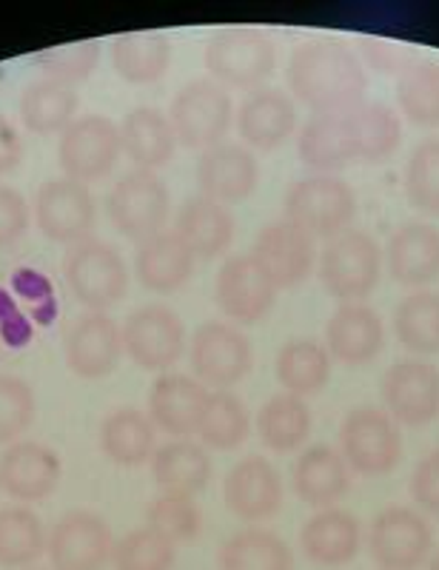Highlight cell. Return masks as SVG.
<instances>
[{"instance_id":"cell-1","label":"cell","mask_w":439,"mask_h":570,"mask_svg":"<svg viewBox=\"0 0 439 570\" xmlns=\"http://www.w3.org/2000/svg\"><path fill=\"white\" fill-rule=\"evenodd\" d=\"M289 89L314 115H345L369 89L360 58L343 40H309L289 60Z\"/></svg>"},{"instance_id":"cell-2","label":"cell","mask_w":439,"mask_h":570,"mask_svg":"<svg viewBox=\"0 0 439 570\" xmlns=\"http://www.w3.org/2000/svg\"><path fill=\"white\" fill-rule=\"evenodd\" d=\"M316 274L325 294L340 303H362L380 285L382 252L362 228H345L325 243L316 257Z\"/></svg>"},{"instance_id":"cell-3","label":"cell","mask_w":439,"mask_h":570,"mask_svg":"<svg viewBox=\"0 0 439 570\" xmlns=\"http://www.w3.org/2000/svg\"><path fill=\"white\" fill-rule=\"evenodd\" d=\"M340 454L357 476H388L402 460V434L386 409L360 405L340 425Z\"/></svg>"},{"instance_id":"cell-4","label":"cell","mask_w":439,"mask_h":570,"mask_svg":"<svg viewBox=\"0 0 439 570\" xmlns=\"http://www.w3.org/2000/svg\"><path fill=\"white\" fill-rule=\"evenodd\" d=\"M274 66H277V49L263 29H220L206 46V69L220 86L257 91L265 78H272Z\"/></svg>"},{"instance_id":"cell-5","label":"cell","mask_w":439,"mask_h":570,"mask_svg":"<svg viewBox=\"0 0 439 570\" xmlns=\"http://www.w3.org/2000/svg\"><path fill=\"white\" fill-rule=\"evenodd\" d=\"M285 220L311 237H336L357 217L354 188L336 175H311L285 191Z\"/></svg>"},{"instance_id":"cell-6","label":"cell","mask_w":439,"mask_h":570,"mask_svg":"<svg viewBox=\"0 0 439 570\" xmlns=\"http://www.w3.org/2000/svg\"><path fill=\"white\" fill-rule=\"evenodd\" d=\"M64 277L78 303L91 312H106L129 292V268L109 243L89 237L71 246L64 257Z\"/></svg>"},{"instance_id":"cell-7","label":"cell","mask_w":439,"mask_h":570,"mask_svg":"<svg viewBox=\"0 0 439 570\" xmlns=\"http://www.w3.org/2000/svg\"><path fill=\"white\" fill-rule=\"evenodd\" d=\"M232 95L214 80H188L172 100L168 124L186 149H212L232 129Z\"/></svg>"},{"instance_id":"cell-8","label":"cell","mask_w":439,"mask_h":570,"mask_svg":"<svg viewBox=\"0 0 439 570\" xmlns=\"http://www.w3.org/2000/svg\"><path fill=\"white\" fill-rule=\"evenodd\" d=\"M120 155H124L120 126H115L104 115L78 117L60 135L58 163L66 180L84 183V186L104 180L106 175H111Z\"/></svg>"},{"instance_id":"cell-9","label":"cell","mask_w":439,"mask_h":570,"mask_svg":"<svg viewBox=\"0 0 439 570\" xmlns=\"http://www.w3.org/2000/svg\"><path fill=\"white\" fill-rule=\"evenodd\" d=\"M106 208H109V220L117 232L129 240L146 243L155 234L166 232L172 200H168L166 183L155 171L137 169L117 180Z\"/></svg>"},{"instance_id":"cell-10","label":"cell","mask_w":439,"mask_h":570,"mask_svg":"<svg viewBox=\"0 0 439 570\" xmlns=\"http://www.w3.org/2000/svg\"><path fill=\"white\" fill-rule=\"evenodd\" d=\"M188 363H192L197 383H203L206 389L226 391L232 385L243 383L248 371H252V343L234 325L212 320V323L194 331Z\"/></svg>"},{"instance_id":"cell-11","label":"cell","mask_w":439,"mask_h":570,"mask_svg":"<svg viewBox=\"0 0 439 570\" xmlns=\"http://www.w3.org/2000/svg\"><path fill=\"white\" fill-rule=\"evenodd\" d=\"M433 548V531L411 508L391 505L371 522L369 553L382 570H417Z\"/></svg>"},{"instance_id":"cell-12","label":"cell","mask_w":439,"mask_h":570,"mask_svg":"<svg viewBox=\"0 0 439 570\" xmlns=\"http://www.w3.org/2000/svg\"><path fill=\"white\" fill-rule=\"evenodd\" d=\"M35 220L46 240L58 246H78L89 240L97 223V206L89 186L75 180H49L35 197Z\"/></svg>"},{"instance_id":"cell-13","label":"cell","mask_w":439,"mask_h":570,"mask_svg":"<svg viewBox=\"0 0 439 570\" xmlns=\"http://www.w3.org/2000/svg\"><path fill=\"white\" fill-rule=\"evenodd\" d=\"M52 570H104L115 553V537L104 517L91 511H69L55 522L46 539Z\"/></svg>"},{"instance_id":"cell-14","label":"cell","mask_w":439,"mask_h":570,"mask_svg":"<svg viewBox=\"0 0 439 570\" xmlns=\"http://www.w3.org/2000/svg\"><path fill=\"white\" fill-rule=\"evenodd\" d=\"M124 351L146 371H166L186 351V325L166 305H140L124 323Z\"/></svg>"},{"instance_id":"cell-15","label":"cell","mask_w":439,"mask_h":570,"mask_svg":"<svg viewBox=\"0 0 439 570\" xmlns=\"http://www.w3.org/2000/svg\"><path fill=\"white\" fill-rule=\"evenodd\" d=\"M382 402L397 425H431L439 416V368L428 360H400L382 376Z\"/></svg>"},{"instance_id":"cell-16","label":"cell","mask_w":439,"mask_h":570,"mask_svg":"<svg viewBox=\"0 0 439 570\" xmlns=\"http://www.w3.org/2000/svg\"><path fill=\"white\" fill-rule=\"evenodd\" d=\"M214 299L220 312L234 323L252 325L269 317L277 299V285L252 254H234L220 266L214 279Z\"/></svg>"},{"instance_id":"cell-17","label":"cell","mask_w":439,"mask_h":570,"mask_svg":"<svg viewBox=\"0 0 439 570\" xmlns=\"http://www.w3.org/2000/svg\"><path fill=\"white\" fill-rule=\"evenodd\" d=\"M252 257L272 277L277 292L280 288H297L316 268V243L309 232L283 217V220L260 228Z\"/></svg>"},{"instance_id":"cell-18","label":"cell","mask_w":439,"mask_h":570,"mask_svg":"<svg viewBox=\"0 0 439 570\" xmlns=\"http://www.w3.org/2000/svg\"><path fill=\"white\" fill-rule=\"evenodd\" d=\"M260 166L252 149L240 146V142H217L212 149L201 151L197 160V186L203 197L220 203V206H232L243 203L257 191Z\"/></svg>"},{"instance_id":"cell-19","label":"cell","mask_w":439,"mask_h":570,"mask_svg":"<svg viewBox=\"0 0 439 570\" xmlns=\"http://www.w3.org/2000/svg\"><path fill=\"white\" fill-rule=\"evenodd\" d=\"M226 508L243 522H263L277 517L283 505V480L265 456L240 460L223 482Z\"/></svg>"},{"instance_id":"cell-20","label":"cell","mask_w":439,"mask_h":570,"mask_svg":"<svg viewBox=\"0 0 439 570\" xmlns=\"http://www.w3.org/2000/svg\"><path fill=\"white\" fill-rule=\"evenodd\" d=\"M124 354V331L109 314H84L66 337V363L80 380H104Z\"/></svg>"},{"instance_id":"cell-21","label":"cell","mask_w":439,"mask_h":570,"mask_svg":"<svg viewBox=\"0 0 439 570\" xmlns=\"http://www.w3.org/2000/svg\"><path fill=\"white\" fill-rule=\"evenodd\" d=\"M64 476V462L40 442H14L0 456V491L20 502L52 497Z\"/></svg>"},{"instance_id":"cell-22","label":"cell","mask_w":439,"mask_h":570,"mask_svg":"<svg viewBox=\"0 0 439 570\" xmlns=\"http://www.w3.org/2000/svg\"><path fill=\"white\" fill-rule=\"evenodd\" d=\"M212 391L194 376L163 374L149 391V420L168 436L197 434Z\"/></svg>"},{"instance_id":"cell-23","label":"cell","mask_w":439,"mask_h":570,"mask_svg":"<svg viewBox=\"0 0 439 570\" xmlns=\"http://www.w3.org/2000/svg\"><path fill=\"white\" fill-rule=\"evenodd\" d=\"M386 345V328L365 303H343L325 325V348L343 365H369Z\"/></svg>"},{"instance_id":"cell-24","label":"cell","mask_w":439,"mask_h":570,"mask_svg":"<svg viewBox=\"0 0 439 570\" xmlns=\"http://www.w3.org/2000/svg\"><path fill=\"white\" fill-rule=\"evenodd\" d=\"M386 263L391 277L422 292L439 277V228L431 223H406L388 240Z\"/></svg>"},{"instance_id":"cell-25","label":"cell","mask_w":439,"mask_h":570,"mask_svg":"<svg viewBox=\"0 0 439 570\" xmlns=\"http://www.w3.org/2000/svg\"><path fill=\"white\" fill-rule=\"evenodd\" d=\"M297 126L294 100L280 89L252 91L237 109V131L257 151L280 149Z\"/></svg>"},{"instance_id":"cell-26","label":"cell","mask_w":439,"mask_h":570,"mask_svg":"<svg viewBox=\"0 0 439 570\" xmlns=\"http://www.w3.org/2000/svg\"><path fill=\"white\" fill-rule=\"evenodd\" d=\"M305 559L320 568H343L354 562L362 548V528L357 517L340 508H323L300 531Z\"/></svg>"},{"instance_id":"cell-27","label":"cell","mask_w":439,"mask_h":570,"mask_svg":"<svg viewBox=\"0 0 439 570\" xmlns=\"http://www.w3.org/2000/svg\"><path fill=\"white\" fill-rule=\"evenodd\" d=\"M291 488L311 508H334L351 491V471L331 445L305 448L291 471Z\"/></svg>"},{"instance_id":"cell-28","label":"cell","mask_w":439,"mask_h":570,"mask_svg":"<svg viewBox=\"0 0 439 570\" xmlns=\"http://www.w3.org/2000/svg\"><path fill=\"white\" fill-rule=\"evenodd\" d=\"M194 263H197V257L181 240V234L160 232L146 243H140L135 257V272L146 292L175 294L192 279Z\"/></svg>"},{"instance_id":"cell-29","label":"cell","mask_w":439,"mask_h":570,"mask_svg":"<svg viewBox=\"0 0 439 570\" xmlns=\"http://www.w3.org/2000/svg\"><path fill=\"white\" fill-rule=\"evenodd\" d=\"M152 476L163 493L197 497L212 480V456L192 440H172L157 445L152 456Z\"/></svg>"},{"instance_id":"cell-30","label":"cell","mask_w":439,"mask_h":570,"mask_svg":"<svg viewBox=\"0 0 439 570\" xmlns=\"http://www.w3.org/2000/svg\"><path fill=\"white\" fill-rule=\"evenodd\" d=\"M120 146L137 169L155 171L175 157L177 137L168 117L152 106L131 109L120 124Z\"/></svg>"},{"instance_id":"cell-31","label":"cell","mask_w":439,"mask_h":570,"mask_svg":"<svg viewBox=\"0 0 439 570\" xmlns=\"http://www.w3.org/2000/svg\"><path fill=\"white\" fill-rule=\"evenodd\" d=\"M175 232L194 252V257H220L234 240V217L226 206L197 195L177 212Z\"/></svg>"},{"instance_id":"cell-32","label":"cell","mask_w":439,"mask_h":570,"mask_svg":"<svg viewBox=\"0 0 439 570\" xmlns=\"http://www.w3.org/2000/svg\"><path fill=\"white\" fill-rule=\"evenodd\" d=\"M345 129H349L354 160L382 163L394 157L402 142V120L386 104H360L345 111Z\"/></svg>"},{"instance_id":"cell-33","label":"cell","mask_w":439,"mask_h":570,"mask_svg":"<svg viewBox=\"0 0 439 570\" xmlns=\"http://www.w3.org/2000/svg\"><path fill=\"white\" fill-rule=\"evenodd\" d=\"M311 428H314V414H311L309 402L297 394H285V391L274 394L257 411V434L274 454L300 451L309 442Z\"/></svg>"},{"instance_id":"cell-34","label":"cell","mask_w":439,"mask_h":570,"mask_svg":"<svg viewBox=\"0 0 439 570\" xmlns=\"http://www.w3.org/2000/svg\"><path fill=\"white\" fill-rule=\"evenodd\" d=\"M100 451L120 468L149 462L157 451L155 422L137 409L115 411L100 425Z\"/></svg>"},{"instance_id":"cell-35","label":"cell","mask_w":439,"mask_h":570,"mask_svg":"<svg viewBox=\"0 0 439 570\" xmlns=\"http://www.w3.org/2000/svg\"><path fill=\"white\" fill-rule=\"evenodd\" d=\"M172 63V43L163 32H126L111 43V66L126 83L152 86Z\"/></svg>"},{"instance_id":"cell-36","label":"cell","mask_w":439,"mask_h":570,"mask_svg":"<svg viewBox=\"0 0 439 570\" xmlns=\"http://www.w3.org/2000/svg\"><path fill=\"white\" fill-rule=\"evenodd\" d=\"M78 91L58 80H35L20 98V120L32 135H64L75 124Z\"/></svg>"},{"instance_id":"cell-37","label":"cell","mask_w":439,"mask_h":570,"mask_svg":"<svg viewBox=\"0 0 439 570\" xmlns=\"http://www.w3.org/2000/svg\"><path fill=\"white\" fill-rule=\"evenodd\" d=\"M220 570H294V553L289 544L272 531L248 528L237 531L220 544Z\"/></svg>"},{"instance_id":"cell-38","label":"cell","mask_w":439,"mask_h":570,"mask_svg":"<svg viewBox=\"0 0 439 570\" xmlns=\"http://www.w3.org/2000/svg\"><path fill=\"white\" fill-rule=\"evenodd\" d=\"M274 371H277V383L283 385L285 394H316L331 380V354L316 340H291L280 348Z\"/></svg>"},{"instance_id":"cell-39","label":"cell","mask_w":439,"mask_h":570,"mask_svg":"<svg viewBox=\"0 0 439 570\" xmlns=\"http://www.w3.org/2000/svg\"><path fill=\"white\" fill-rule=\"evenodd\" d=\"M300 160L314 171H336L354 160L345 115H316L303 126L297 140Z\"/></svg>"},{"instance_id":"cell-40","label":"cell","mask_w":439,"mask_h":570,"mask_svg":"<svg viewBox=\"0 0 439 570\" xmlns=\"http://www.w3.org/2000/svg\"><path fill=\"white\" fill-rule=\"evenodd\" d=\"M43 522L29 508H0V568H29L46 551Z\"/></svg>"},{"instance_id":"cell-41","label":"cell","mask_w":439,"mask_h":570,"mask_svg":"<svg viewBox=\"0 0 439 570\" xmlns=\"http://www.w3.org/2000/svg\"><path fill=\"white\" fill-rule=\"evenodd\" d=\"M394 334L411 354H439V292H413L397 305Z\"/></svg>"},{"instance_id":"cell-42","label":"cell","mask_w":439,"mask_h":570,"mask_svg":"<svg viewBox=\"0 0 439 570\" xmlns=\"http://www.w3.org/2000/svg\"><path fill=\"white\" fill-rule=\"evenodd\" d=\"M248 431H252V420L243 400L232 391H214L197 428L203 445L214 451H237L248 440Z\"/></svg>"},{"instance_id":"cell-43","label":"cell","mask_w":439,"mask_h":570,"mask_svg":"<svg viewBox=\"0 0 439 570\" xmlns=\"http://www.w3.org/2000/svg\"><path fill=\"white\" fill-rule=\"evenodd\" d=\"M397 106L408 124L439 129V63H413L397 80Z\"/></svg>"},{"instance_id":"cell-44","label":"cell","mask_w":439,"mask_h":570,"mask_svg":"<svg viewBox=\"0 0 439 570\" xmlns=\"http://www.w3.org/2000/svg\"><path fill=\"white\" fill-rule=\"evenodd\" d=\"M177 544L168 542L155 528L143 525L115 542L111 568L115 570H175Z\"/></svg>"},{"instance_id":"cell-45","label":"cell","mask_w":439,"mask_h":570,"mask_svg":"<svg viewBox=\"0 0 439 570\" xmlns=\"http://www.w3.org/2000/svg\"><path fill=\"white\" fill-rule=\"evenodd\" d=\"M406 197L426 217H439V137L422 140L408 157Z\"/></svg>"},{"instance_id":"cell-46","label":"cell","mask_w":439,"mask_h":570,"mask_svg":"<svg viewBox=\"0 0 439 570\" xmlns=\"http://www.w3.org/2000/svg\"><path fill=\"white\" fill-rule=\"evenodd\" d=\"M35 66L43 69L49 80L58 83L75 86L86 83L91 71H95L97 60H100V40H78V43H64V46H49L35 52Z\"/></svg>"},{"instance_id":"cell-47","label":"cell","mask_w":439,"mask_h":570,"mask_svg":"<svg viewBox=\"0 0 439 570\" xmlns=\"http://www.w3.org/2000/svg\"><path fill=\"white\" fill-rule=\"evenodd\" d=\"M146 525L175 544L194 542L203 531V513L192 497H175V493H160V497L146 508Z\"/></svg>"},{"instance_id":"cell-48","label":"cell","mask_w":439,"mask_h":570,"mask_svg":"<svg viewBox=\"0 0 439 570\" xmlns=\"http://www.w3.org/2000/svg\"><path fill=\"white\" fill-rule=\"evenodd\" d=\"M38 402L32 385L20 376L0 374V445L14 442L35 420Z\"/></svg>"},{"instance_id":"cell-49","label":"cell","mask_w":439,"mask_h":570,"mask_svg":"<svg viewBox=\"0 0 439 570\" xmlns=\"http://www.w3.org/2000/svg\"><path fill=\"white\" fill-rule=\"evenodd\" d=\"M29 220H32V214H29L23 195L0 183V248H12L14 243H20Z\"/></svg>"},{"instance_id":"cell-50","label":"cell","mask_w":439,"mask_h":570,"mask_svg":"<svg viewBox=\"0 0 439 570\" xmlns=\"http://www.w3.org/2000/svg\"><path fill=\"white\" fill-rule=\"evenodd\" d=\"M413 502L431 517H439V448L422 456L411 473Z\"/></svg>"},{"instance_id":"cell-51","label":"cell","mask_w":439,"mask_h":570,"mask_svg":"<svg viewBox=\"0 0 439 570\" xmlns=\"http://www.w3.org/2000/svg\"><path fill=\"white\" fill-rule=\"evenodd\" d=\"M362 55H365V60H369L374 69L400 71V75L417 63V60H413L411 46L400 43V40L380 38V35H377V38L362 40Z\"/></svg>"},{"instance_id":"cell-52","label":"cell","mask_w":439,"mask_h":570,"mask_svg":"<svg viewBox=\"0 0 439 570\" xmlns=\"http://www.w3.org/2000/svg\"><path fill=\"white\" fill-rule=\"evenodd\" d=\"M23 160V140L9 117L0 115V177L12 175Z\"/></svg>"},{"instance_id":"cell-53","label":"cell","mask_w":439,"mask_h":570,"mask_svg":"<svg viewBox=\"0 0 439 570\" xmlns=\"http://www.w3.org/2000/svg\"><path fill=\"white\" fill-rule=\"evenodd\" d=\"M426 570H439V553H437V557L431 559V562H428V568H426Z\"/></svg>"},{"instance_id":"cell-54","label":"cell","mask_w":439,"mask_h":570,"mask_svg":"<svg viewBox=\"0 0 439 570\" xmlns=\"http://www.w3.org/2000/svg\"><path fill=\"white\" fill-rule=\"evenodd\" d=\"M49 570H52V568H49Z\"/></svg>"}]
</instances>
